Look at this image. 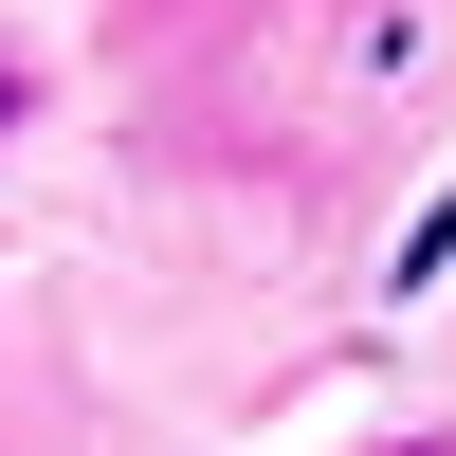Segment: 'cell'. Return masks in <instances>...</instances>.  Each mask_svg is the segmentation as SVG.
Listing matches in <instances>:
<instances>
[{
    "label": "cell",
    "instance_id": "6da1fadb",
    "mask_svg": "<svg viewBox=\"0 0 456 456\" xmlns=\"http://www.w3.org/2000/svg\"><path fill=\"white\" fill-rule=\"evenodd\" d=\"M37 128V55H0V146H19Z\"/></svg>",
    "mask_w": 456,
    "mask_h": 456
},
{
    "label": "cell",
    "instance_id": "7a4b0ae2",
    "mask_svg": "<svg viewBox=\"0 0 456 456\" xmlns=\"http://www.w3.org/2000/svg\"><path fill=\"white\" fill-rule=\"evenodd\" d=\"M384 456H456V438H384Z\"/></svg>",
    "mask_w": 456,
    "mask_h": 456
}]
</instances>
